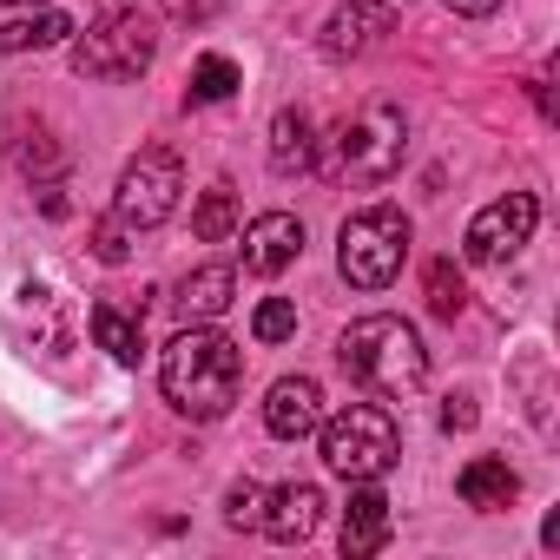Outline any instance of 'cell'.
I'll return each instance as SVG.
<instances>
[{"label":"cell","mask_w":560,"mask_h":560,"mask_svg":"<svg viewBox=\"0 0 560 560\" xmlns=\"http://www.w3.org/2000/svg\"><path fill=\"white\" fill-rule=\"evenodd\" d=\"M159 383H165V402L178 416L218 422L237 402V389H244V350L224 330H211V324H185L165 343V357H159Z\"/></svg>","instance_id":"cell-1"},{"label":"cell","mask_w":560,"mask_h":560,"mask_svg":"<svg viewBox=\"0 0 560 560\" xmlns=\"http://www.w3.org/2000/svg\"><path fill=\"white\" fill-rule=\"evenodd\" d=\"M337 363L370 396H409L429 376V350H422L416 324H402V317H357L337 343Z\"/></svg>","instance_id":"cell-2"},{"label":"cell","mask_w":560,"mask_h":560,"mask_svg":"<svg viewBox=\"0 0 560 560\" xmlns=\"http://www.w3.org/2000/svg\"><path fill=\"white\" fill-rule=\"evenodd\" d=\"M402 152H409V119H402V106H389V100H363V106L330 132V172L350 178V185H383V178H396Z\"/></svg>","instance_id":"cell-3"},{"label":"cell","mask_w":560,"mask_h":560,"mask_svg":"<svg viewBox=\"0 0 560 560\" xmlns=\"http://www.w3.org/2000/svg\"><path fill=\"white\" fill-rule=\"evenodd\" d=\"M402 257H409V218L396 205H363V211L343 218V231H337V270H343V284L389 291Z\"/></svg>","instance_id":"cell-4"},{"label":"cell","mask_w":560,"mask_h":560,"mask_svg":"<svg viewBox=\"0 0 560 560\" xmlns=\"http://www.w3.org/2000/svg\"><path fill=\"white\" fill-rule=\"evenodd\" d=\"M317 429H324V462L343 481H383L396 468V455H402V435H396L389 409H376V402H350Z\"/></svg>","instance_id":"cell-5"},{"label":"cell","mask_w":560,"mask_h":560,"mask_svg":"<svg viewBox=\"0 0 560 560\" xmlns=\"http://www.w3.org/2000/svg\"><path fill=\"white\" fill-rule=\"evenodd\" d=\"M159 54V34L145 14L132 8H106V21H93L80 40H73V73L80 80H139Z\"/></svg>","instance_id":"cell-6"},{"label":"cell","mask_w":560,"mask_h":560,"mask_svg":"<svg viewBox=\"0 0 560 560\" xmlns=\"http://www.w3.org/2000/svg\"><path fill=\"white\" fill-rule=\"evenodd\" d=\"M178 191H185V165L172 145H145L126 172H119V191H113V218L132 224V231H152L178 211Z\"/></svg>","instance_id":"cell-7"},{"label":"cell","mask_w":560,"mask_h":560,"mask_svg":"<svg viewBox=\"0 0 560 560\" xmlns=\"http://www.w3.org/2000/svg\"><path fill=\"white\" fill-rule=\"evenodd\" d=\"M534 224H540L534 191H508V198H494V205H481V211H475V224H468L462 250H468V264H508V257L534 237Z\"/></svg>","instance_id":"cell-8"},{"label":"cell","mask_w":560,"mask_h":560,"mask_svg":"<svg viewBox=\"0 0 560 560\" xmlns=\"http://www.w3.org/2000/svg\"><path fill=\"white\" fill-rule=\"evenodd\" d=\"M317 422H324V389H317V376H277V383H270V396H264V429H270L277 442H304V435H317Z\"/></svg>","instance_id":"cell-9"},{"label":"cell","mask_w":560,"mask_h":560,"mask_svg":"<svg viewBox=\"0 0 560 560\" xmlns=\"http://www.w3.org/2000/svg\"><path fill=\"white\" fill-rule=\"evenodd\" d=\"M304 257V224L291 211H264L244 224V270L250 277H277V270H291Z\"/></svg>","instance_id":"cell-10"},{"label":"cell","mask_w":560,"mask_h":560,"mask_svg":"<svg viewBox=\"0 0 560 560\" xmlns=\"http://www.w3.org/2000/svg\"><path fill=\"white\" fill-rule=\"evenodd\" d=\"M402 8H409V0H343V8L330 14V27H324V47L337 60L343 54H363V47H376L402 21Z\"/></svg>","instance_id":"cell-11"},{"label":"cell","mask_w":560,"mask_h":560,"mask_svg":"<svg viewBox=\"0 0 560 560\" xmlns=\"http://www.w3.org/2000/svg\"><path fill=\"white\" fill-rule=\"evenodd\" d=\"M317 521H324V494H317L311 481H284L277 494H264V521H257V534L298 547V540L317 534Z\"/></svg>","instance_id":"cell-12"},{"label":"cell","mask_w":560,"mask_h":560,"mask_svg":"<svg viewBox=\"0 0 560 560\" xmlns=\"http://www.w3.org/2000/svg\"><path fill=\"white\" fill-rule=\"evenodd\" d=\"M389 534H396V521H389L383 488H376V481H357V488H350V508H343V560H370V553H383Z\"/></svg>","instance_id":"cell-13"},{"label":"cell","mask_w":560,"mask_h":560,"mask_svg":"<svg viewBox=\"0 0 560 560\" xmlns=\"http://www.w3.org/2000/svg\"><path fill=\"white\" fill-rule=\"evenodd\" d=\"M231 298H237V270L231 264H205V270H191L178 284L172 311H178V324H211V317L231 311Z\"/></svg>","instance_id":"cell-14"},{"label":"cell","mask_w":560,"mask_h":560,"mask_svg":"<svg viewBox=\"0 0 560 560\" xmlns=\"http://www.w3.org/2000/svg\"><path fill=\"white\" fill-rule=\"evenodd\" d=\"M455 488H462V501H468V508H481V514H501V508H514V494H521V475H514L501 455H475V462L455 475Z\"/></svg>","instance_id":"cell-15"},{"label":"cell","mask_w":560,"mask_h":560,"mask_svg":"<svg viewBox=\"0 0 560 560\" xmlns=\"http://www.w3.org/2000/svg\"><path fill=\"white\" fill-rule=\"evenodd\" d=\"M80 27H73V14L67 8H34V14H21V21H0V54H40V47H60V40H73Z\"/></svg>","instance_id":"cell-16"},{"label":"cell","mask_w":560,"mask_h":560,"mask_svg":"<svg viewBox=\"0 0 560 560\" xmlns=\"http://www.w3.org/2000/svg\"><path fill=\"white\" fill-rule=\"evenodd\" d=\"M317 165V139H311V113L304 106H284L270 119V172H284V178H298V172H311Z\"/></svg>","instance_id":"cell-17"},{"label":"cell","mask_w":560,"mask_h":560,"mask_svg":"<svg viewBox=\"0 0 560 560\" xmlns=\"http://www.w3.org/2000/svg\"><path fill=\"white\" fill-rule=\"evenodd\" d=\"M93 337H100V350L113 357V363H139L145 357V330H139V317H126L119 304H93Z\"/></svg>","instance_id":"cell-18"},{"label":"cell","mask_w":560,"mask_h":560,"mask_svg":"<svg viewBox=\"0 0 560 560\" xmlns=\"http://www.w3.org/2000/svg\"><path fill=\"white\" fill-rule=\"evenodd\" d=\"M191 231H198L205 244H224V237L237 231V191H231L224 178H218V185L198 198V211H191Z\"/></svg>","instance_id":"cell-19"},{"label":"cell","mask_w":560,"mask_h":560,"mask_svg":"<svg viewBox=\"0 0 560 560\" xmlns=\"http://www.w3.org/2000/svg\"><path fill=\"white\" fill-rule=\"evenodd\" d=\"M237 93V60H224V54H205L198 67H191V106H218V100H231Z\"/></svg>","instance_id":"cell-20"},{"label":"cell","mask_w":560,"mask_h":560,"mask_svg":"<svg viewBox=\"0 0 560 560\" xmlns=\"http://www.w3.org/2000/svg\"><path fill=\"white\" fill-rule=\"evenodd\" d=\"M462 304H468V284H462L455 257H435L429 264V311L435 317H462Z\"/></svg>","instance_id":"cell-21"},{"label":"cell","mask_w":560,"mask_h":560,"mask_svg":"<svg viewBox=\"0 0 560 560\" xmlns=\"http://www.w3.org/2000/svg\"><path fill=\"white\" fill-rule=\"evenodd\" d=\"M250 337L257 343H291L298 337V304L291 298H264L257 317H250Z\"/></svg>","instance_id":"cell-22"},{"label":"cell","mask_w":560,"mask_h":560,"mask_svg":"<svg viewBox=\"0 0 560 560\" xmlns=\"http://www.w3.org/2000/svg\"><path fill=\"white\" fill-rule=\"evenodd\" d=\"M224 521H231L237 534L257 527V521H264V488H257V481H237V488L224 494Z\"/></svg>","instance_id":"cell-23"},{"label":"cell","mask_w":560,"mask_h":560,"mask_svg":"<svg viewBox=\"0 0 560 560\" xmlns=\"http://www.w3.org/2000/svg\"><path fill=\"white\" fill-rule=\"evenodd\" d=\"M14 159H21L27 172H34V165H40V172H60V145H54L47 132H27V139L14 145Z\"/></svg>","instance_id":"cell-24"},{"label":"cell","mask_w":560,"mask_h":560,"mask_svg":"<svg viewBox=\"0 0 560 560\" xmlns=\"http://www.w3.org/2000/svg\"><path fill=\"white\" fill-rule=\"evenodd\" d=\"M126 237H132V224H119V218H106V224L93 231V250H100L106 264H119V257H126Z\"/></svg>","instance_id":"cell-25"},{"label":"cell","mask_w":560,"mask_h":560,"mask_svg":"<svg viewBox=\"0 0 560 560\" xmlns=\"http://www.w3.org/2000/svg\"><path fill=\"white\" fill-rule=\"evenodd\" d=\"M442 429H475V402H468V396H448V409H442Z\"/></svg>","instance_id":"cell-26"},{"label":"cell","mask_w":560,"mask_h":560,"mask_svg":"<svg viewBox=\"0 0 560 560\" xmlns=\"http://www.w3.org/2000/svg\"><path fill=\"white\" fill-rule=\"evenodd\" d=\"M442 8H448V14H462V21H488L501 0H442Z\"/></svg>","instance_id":"cell-27"},{"label":"cell","mask_w":560,"mask_h":560,"mask_svg":"<svg viewBox=\"0 0 560 560\" xmlns=\"http://www.w3.org/2000/svg\"><path fill=\"white\" fill-rule=\"evenodd\" d=\"M0 8H34V0H0ZM40 8H47V0H40Z\"/></svg>","instance_id":"cell-28"},{"label":"cell","mask_w":560,"mask_h":560,"mask_svg":"<svg viewBox=\"0 0 560 560\" xmlns=\"http://www.w3.org/2000/svg\"><path fill=\"white\" fill-rule=\"evenodd\" d=\"M106 8H126V0H106Z\"/></svg>","instance_id":"cell-29"}]
</instances>
